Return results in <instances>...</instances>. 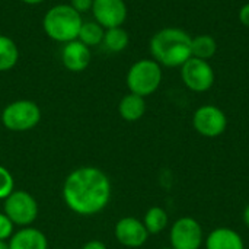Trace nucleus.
<instances>
[{
  "label": "nucleus",
  "instance_id": "nucleus-1",
  "mask_svg": "<svg viewBox=\"0 0 249 249\" xmlns=\"http://www.w3.org/2000/svg\"><path fill=\"white\" fill-rule=\"evenodd\" d=\"M112 185L108 175L95 166H80L71 171L63 184L66 206L79 216H95L109 204Z\"/></svg>",
  "mask_w": 249,
  "mask_h": 249
},
{
  "label": "nucleus",
  "instance_id": "nucleus-2",
  "mask_svg": "<svg viewBox=\"0 0 249 249\" xmlns=\"http://www.w3.org/2000/svg\"><path fill=\"white\" fill-rule=\"evenodd\" d=\"M193 36L175 26L156 31L149 41V51L155 61L162 67L179 69L193 57Z\"/></svg>",
  "mask_w": 249,
  "mask_h": 249
},
{
  "label": "nucleus",
  "instance_id": "nucleus-3",
  "mask_svg": "<svg viewBox=\"0 0 249 249\" xmlns=\"http://www.w3.org/2000/svg\"><path fill=\"white\" fill-rule=\"evenodd\" d=\"M82 23V15L66 3L50 7L42 18V29L45 35L61 44L77 39Z\"/></svg>",
  "mask_w": 249,
  "mask_h": 249
},
{
  "label": "nucleus",
  "instance_id": "nucleus-4",
  "mask_svg": "<svg viewBox=\"0 0 249 249\" xmlns=\"http://www.w3.org/2000/svg\"><path fill=\"white\" fill-rule=\"evenodd\" d=\"M162 66L153 58H142L133 63L127 71L125 83L131 93L147 98L153 95L162 85Z\"/></svg>",
  "mask_w": 249,
  "mask_h": 249
},
{
  "label": "nucleus",
  "instance_id": "nucleus-5",
  "mask_svg": "<svg viewBox=\"0 0 249 249\" xmlns=\"http://www.w3.org/2000/svg\"><path fill=\"white\" fill-rule=\"evenodd\" d=\"M1 124L16 133L28 131L36 127L41 121V109L38 104L29 99H18L7 104L1 111Z\"/></svg>",
  "mask_w": 249,
  "mask_h": 249
},
{
  "label": "nucleus",
  "instance_id": "nucleus-6",
  "mask_svg": "<svg viewBox=\"0 0 249 249\" xmlns=\"http://www.w3.org/2000/svg\"><path fill=\"white\" fill-rule=\"evenodd\" d=\"M3 213L15 226H31L38 217V203L32 194L23 190H15L3 203Z\"/></svg>",
  "mask_w": 249,
  "mask_h": 249
},
{
  "label": "nucleus",
  "instance_id": "nucleus-7",
  "mask_svg": "<svg viewBox=\"0 0 249 249\" xmlns=\"http://www.w3.org/2000/svg\"><path fill=\"white\" fill-rule=\"evenodd\" d=\"M179 71L182 83L194 93H204L214 86L216 71L210 61L191 57L179 67Z\"/></svg>",
  "mask_w": 249,
  "mask_h": 249
},
{
  "label": "nucleus",
  "instance_id": "nucleus-8",
  "mask_svg": "<svg viewBox=\"0 0 249 249\" xmlns=\"http://www.w3.org/2000/svg\"><path fill=\"white\" fill-rule=\"evenodd\" d=\"M228 124L229 121L225 111L213 104L201 105L193 114L194 130L206 139L220 137L226 131Z\"/></svg>",
  "mask_w": 249,
  "mask_h": 249
},
{
  "label": "nucleus",
  "instance_id": "nucleus-9",
  "mask_svg": "<svg viewBox=\"0 0 249 249\" xmlns=\"http://www.w3.org/2000/svg\"><path fill=\"white\" fill-rule=\"evenodd\" d=\"M204 238L200 222L190 216L177 219L169 231V242L174 249H201Z\"/></svg>",
  "mask_w": 249,
  "mask_h": 249
},
{
  "label": "nucleus",
  "instance_id": "nucleus-10",
  "mask_svg": "<svg viewBox=\"0 0 249 249\" xmlns=\"http://www.w3.org/2000/svg\"><path fill=\"white\" fill-rule=\"evenodd\" d=\"M93 20L105 29L123 26L128 16L125 0H93Z\"/></svg>",
  "mask_w": 249,
  "mask_h": 249
},
{
  "label": "nucleus",
  "instance_id": "nucleus-11",
  "mask_svg": "<svg viewBox=\"0 0 249 249\" xmlns=\"http://www.w3.org/2000/svg\"><path fill=\"white\" fill-rule=\"evenodd\" d=\"M115 239L125 248H140L149 239V232L146 231L142 220L127 216L120 219L114 228Z\"/></svg>",
  "mask_w": 249,
  "mask_h": 249
},
{
  "label": "nucleus",
  "instance_id": "nucleus-12",
  "mask_svg": "<svg viewBox=\"0 0 249 249\" xmlns=\"http://www.w3.org/2000/svg\"><path fill=\"white\" fill-rule=\"evenodd\" d=\"M92 61V51L79 39L66 42L61 48V63L66 70L80 73L89 67Z\"/></svg>",
  "mask_w": 249,
  "mask_h": 249
},
{
  "label": "nucleus",
  "instance_id": "nucleus-13",
  "mask_svg": "<svg viewBox=\"0 0 249 249\" xmlns=\"http://www.w3.org/2000/svg\"><path fill=\"white\" fill-rule=\"evenodd\" d=\"M206 249H245L244 238L235 229L220 226L204 238Z\"/></svg>",
  "mask_w": 249,
  "mask_h": 249
},
{
  "label": "nucleus",
  "instance_id": "nucleus-14",
  "mask_svg": "<svg viewBox=\"0 0 249 249\" xmlns=\"http://www.w3.org/2000/svg\"><path fill=\"white\" fill-rule=\"evenodd\" d=\"M9 249H48V239L36 228H20L7 242Z\"/></svg>",
  "mask_w": 249,
  "mask_h": 249
},
{
  "label": "nucleus",
  "instance_id": "nucleus-15",
  "mask_svg": "<svg viewBox=\"0 0 249 249\" xmlns=\"http://www.w3.org/2000/svg\"><path fill=\"white\" fill-rule=\"evenodd\" d=\"M146 109H147L146 99L143 96H139L131 92L124 95L118 104L120 117L128 123H136L140 118H143V115L146 114Z\"/></svg>",
  "mask_w": 249,
  "mask_h": 249
},
{
  "label": "nucleus",
  "instance_id": "nucleus-16",
  "mask_svg": "<svg viewBox=\"0 0 249 249\" xmlns=\"http://www.w3.org/2000/svg\"><path fill=\"white\" fill-rule=\"evenodd\" d=\"M142 222H143L146 231L149 232V235H158V233H162L168 228L169 214L163 207L153 206L144 213V217Z\"/></svg>",
  "mask_w": 249,
  "mask_h": 249
},
{
  "label": "nucleus",
  "instance_id": "nucleus-17",
  "mask_svg": "<svg viewBox=\"0 0 249 249\" xmlns=\"http://www.w3.org/2000/svg\"><path fill=\"white\" fill-rule=\"evenodd\" d=\"M193 57L210 61L217 53V41L213 35L200 34L193 38Z\"/></svg>",
  "mask_w": 249,
  "mask_h": 249
},
{
  "label": "nucleus",
  "instance_id": "nucleus-18",
  "mask_svg": "<svg viewBox=\"0 0 249 249\" xmlns=\"http://www.w3.org/2000/svg\"><path fill=\"white\" fill-rule=\"evenodd\" d=\"M19 60V48L16 42L7 36L0 34V71L12 70Z\"/></svg>",
  "mask_w": 249,
  "mask_h": 249
},
{
  "label": "nucleus",
  "instance_id": "nucleus-19",
  "mask_svg": "<svg viewBox=\"0 0 249 249\" xmlns=\"http://www.w3.org/2000/svg\"><path fill=\"white\" fill-rule=\"evenodd\" d=\"M128 44H130V35L123 26L105 29L102 45L109 53H121L128 47Z\"/></svg>",
  "mask_w": 249,
  "mask_h": 249
},
{
  "label": "nucleus",
  "instance_id": "nucleus-20",
  "mask_svg": "<svg viewBox=\"0 0 249 249\" xmlns=\"http://www.w3.org/2000/svg\"><path fill=\"white\" fill-rule=\"evenodd\" d=\"M104 35H105V28L101 26L96 20H86V22L83 20L77 39L85 45H88L89 48H92L102 44Z\"/></svg>",
  "mask_w": 249,
  "mask_h": 249
},
{
  "label": "nucleus",
  "instance_id": "nucleus-21",
  "mask_svg": "<svg viewBox=\"0 0 249 249\" xmlns=\"http://www.w3.org/2000/svg\"><path fill=\"white\" fill-rule=\"evenodd\" d=\"M15 191V179L12 172L0 165V200H6Z\"/></svg>",
  "mask_w": 249,
  "mask_h": 249
},
{
  "label": "nucleus",
  "instance_id": "nucleus-22",
  "mask_svg": "<svg viewBox=\"0 0 249 249\" xmlns=\"http://www.w3.org/2000/svg\"><path fill=\"white\" fill-rule=\"evenodd\" d=\"M13 233H15L13 222L4 213H0V241L3 242L9 241Z\"/></svg>",
  "mask_w": 249,
  "mask_h": 249
},
{
  "label": "nucleus",
  "instance_id": "nucleus-23",
  "mask_svg": "<svg viewBox=\"0 0 249 249\" xmlns=\"http://www.w3.org/2000/svg\"><path fill=\"white\" fill-rule=\"evenodd\" d=\"M77 13L83 15V13H88L92 10V6H93V0H70L69 3Z\"/></svg>",
  "mask_w": 249,
  "mask_h": 249
},
{
  "label": "nucleus",
  "instance_id": "nucleus-24",
  "mask_svg": "<svg viewBox=\"0 0 249 249\" xmlns=\"http://www.w3.org/2000/svg\"><path fill=\"white\" fill-rule=\"evenodd\" d=\"M238 18H239V22H241L244 26L249 28V1L248 3H245V4L239 9Z\"/></svg>",
  "mask_w": 249,
  "mask_h": 249
},
{
  "label": "nucleus",
  "instance_id": "nucleus-25",
  "mask_svg": "<svg viewBox=\"0 0 249 249\" xmlns=\"http://www.w3.org/2000/svg\"><path fill=\"white\" fill-rule=\"evenodd\" d=\"M80 249H108V248H107V245H105L102 241L93 239V241L86 242V244H85V245H83Z\"/></svg>",
  "mask_w": 249,
  "mask_h": 249
},
{
  "label": "nucleus",
  "instance_id": "nucleus-26",
  "mask_svg": "<svg viewBox=\"0 0 249 249\" xmlns=\"http://www.w3.org/2000/svg\"><path fill=\"white\" fill-rule=\"evenodd\" d=\"M244 223H245V226L249 229V204L245 207V210H244Z\"/></svg>",
  "mask_w": 249,
  "mask_h": 249
},
{
  "label": "nucleus",
  "instance_id": "nucleus-27",
  "mask_svg": "<svg viewBox=\"0 0 249 249\" xmlns=\"http://www.w3.org/2000/svg\"><path fill=\"white\" fill-rule=\"evenodd\" d=\"M20 1L25 3V4H29V6H36V4H41L45 0H20Z\"/></svg>",
  "mask_w": 249,
  "mask_h": 249
},
{
  "label": "nucleus",
  "instance_id": "nucleus-28",
  "mask_svg": "<svg viewBox=\"0 0 249 249\" xmlns=\"http://www.w3.org/2000/svg\"><path fill=\"white\" fill-rule=\"evenodd\" d=\"M0 249H9V247H7V244H6V242L0 241Z\"/></svg>",
  "mask_w": 249,
  "mask_h": 249
},
{
  "label": "nucleus",
  "instance_id": "nucleus-29",
  "mask_svg": "<svg viewBox=\"0 0 249 249\" xmlns=\"http://www.w3.org/2000/svg\"><path fill=\"white\" fill-rule=\"evenodd\" d=\"M162 249H174V248H171V247H166V248H162Z\"/></svg>",
  "mask_w": 249,
  "mask_h": 249
},
{
  "label": "nucleus",
  "instance_id": "nucleus-30",
  "mask_svg": "<svg viewBox=\"0 0 249 249\" xmlns=\"http://www.w3.org/2000/svg\"><path fill=\"white\" fill-rule=\"evenodd\" d=\"M55 249H66V248H55Z\"/></svg>",
  "mask_w": 249,
  "mask_h": 249
}]
</instances>
